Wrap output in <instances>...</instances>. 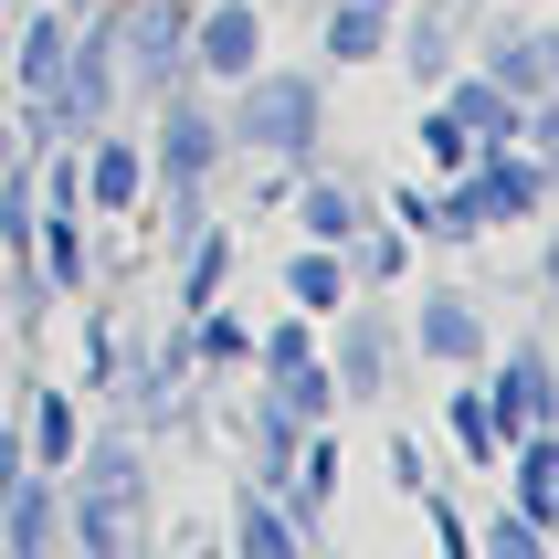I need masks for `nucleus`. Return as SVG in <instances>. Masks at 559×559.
<instances>
[{"instance_id":"obj_1","label":"nucleus","mask_w":559,"mask_h":559,"mask_svg":"<svg viewBox=\"0 0 559 559\" xmlns=\"http://www.w3.org/2000/svg\"><path fill=\"white\" fill-rule=\"evenodd\" d=\"M243 138L253 148H307L317 138V85H296V74H243Z\"/></svg>"},{"instance_id":"obj_2","label":"nucleus","mask_w":559,"mask_h":559,"mask_svg":"<svg viewBox=\"0 0 559 559\" xmlns=\"http://www.w3.org/2000/svg\"><path fill=\"white\" fill-rule=\"evenodd\" d=\"M190 53L212 63V74H253V53H264V11H253V0H222L212 22L190 32Z\"/></svg>"},{"instance_id":"obj_3","label":"nucleus","mask_w":559,"mask_h":559,"mask_svg":"<svg viewBox=\"0 0 559 559\" xmlns=\"http://www.w3.org/2000/svg\"><path fill=\"white\" fill-rule=\"evenodd\" d=\"M486 412L507 423V443L538 433V423H549V359H538V348H518V359H507V391H497Z\"/></svg>"},{"instance_id":"obj_4","label":"nucleus","mask_w":559,"mask_h":559,"mask_svg":"<svg viewBox=\"0 0 559 559\" xmlns=\"http://www.w3.org/2000/svg\"><path fill=\"white\" fill-rule=\"evenodd\" d=\"M528 454H518V497H528V518H549L559 528V443L549 433H518Z\"/></svg>"},{"instance_id":"obj_5","label":"nucleus","mask_w":559,"mask_h":559,"mask_svg":"<svg viewBox=\"0 0 559 559\" xmlns=\"http://www.w3.org/2000/svg\"><path fill=\"white\" fill-rule=\"evenodd\" d=\"M328 53H338V63H370L380 53V0H338V11H328Z\"/></svg>"},{"instance_id":"obj_6","label":"nucleus","mask_w":559,"mask_h":559,"mask_svg":"<svg viewBox=\"0 0 559 559\" xmlns=\"http://www.w3.org/2000/svg\"><path fill=\"white\" fill-rule=\"evenodd\" d=\"M423 348H433V359H475V348H486V328H475L454 296H433V307H423Z\"/></svg>"},{"instance_id":"obj_7","label":"nucleus","mask_w":559,"mask_h":559,"mask_svg":"<svg viewBox=\"0 0 559 559\" xmlns=\"http://www.w3.org/2000/svg\"><path fill=\"white\" fill-rule=\"evenodd\" d=\"M285 285H296V307H317V317H328V307L348 296V264H328V253H307V264H296Z\"/></svg>"},{"instance_id":"obj_8","label":"nucleus","mask_w":559,"mask_h":559,"mask_svg":"<svg viewBox=\"0 0 559 559\" xmlns=\"http://www.w3.org/2000/svg\"><path fill=\"white\" fill-rule=\"evenodd\" d=\"M454 117H465V127H486L497 148H507V138H518V106H507L497 85H465V95H454Z\"/></svg>"},{"instance_id":"obj_9","label":"nucleus","mask_w":559,"mask_h":559,"mask_svg":"<svg viewBox=\"0 0 559 559\" xmlns=\"http://www.w3.org/2000/svg\"><path fill=\"white\" fill-rule=\"evenodd\" d=\"M307 233L317 243H348V233H359V201H348V190H307Z\"/></svg>"},{"instance_id":"obj_10","label":"nucleus","mask_w":559,"mask_h":559,"mask_svg":"<svg viewBox=\"0 0 559 559\" xmlns=\"http://www.w3.org/2000/svg\"><path fill=\"white\" fill-rule=\"evenodd\" d=\"M201 169H212V127L180 117V127H169V180H201Z\"/></svg>"},{"instance_id":"obj_11","label":"nucleus","mask_w":559,"mask_h":559,"mask_svg":"<svg viewBox=\"0 0 559 559\" xmlns=\"http://www.w3.org/2000/svg\"><path fill=\"white\" fill-rule=\"evenodd\" d=\"M95 201H106V212H127V201H138V158H127V148L95 158Z\"/></svg>"},{"instance_id":"obj_12","label":"nucleus","mask_w":559,"mask_h":559,"mask_svg":"<svg viewBox=\"0 0 559 559\" xmlns=\"http://www.w3.org/2000/svg\"><path fill=\"white\" fill-rule=\"evenodd\" d=\"M486 549H497V559H538V518H497Z\"/></svg>"},{"instance_id":"obj_13","label":"nucleus","mask_w":559,"mask_h":559,"mask_svg":"<svg viewBox=\"0 0 559 559\" xmlns=\"http://www.w3.org/2000/svg\"><path fill=\"white\" fill-rule=\"evenodd\" d=\"M43 465H74V412L43 402Z\"/></svg>"},{"instance_id":"obj_14","label":"nucleus","mask_w":559,"mask_h":559,"mask_svg":"<svg viewBox=\"0 0 559 559\" xmlns=\"http://www.w3.org/2000/svg\"><path fill=\"white\" fill-rule=\"evenodd\" d=\"M454 433H465L475 454H497V412H486V402H454Z\"/></svg>"},{"instance_id":"obj_15","label":"nucleus","mask_w":559,"mask_h":559,"mask_svg":"<svg viewBox=\"0 0 559 559\" xmlns=\"http://www.w3.org/2000/svg\"><path fill=\"white\" fill-rule=\"evenodd\" d=\"M243 549H285V518H275V507H253V497H243Z\"/></svg>"}]
</instances>
